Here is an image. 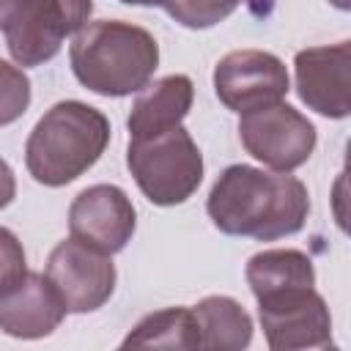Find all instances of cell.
I'll list each match as a JSON object with an SVG mask.
<instances>
[{
	"label": "cell",
	"instance_id": "obj_3",
	"mask_svg": "<svg viewBox=\"0 0 351 351\" xmlns=\"http://www.w3.org/2000/svg\"><path fill=\"white\" fill-rule=\"evenodd\" d=\"M110 145V121L101 110L66 99L52 104L25 143L27 173L44 186H66L88 173Z\"/></svg>",
	"mask_w": 351,
	"mask_h": 351
},
{
	"label": "cell",
	"instance_id": "obj_22",
	"mask_svg": "<svg viewBox=\"0 0 351 351\" xmlns=\"http://www.w3.org/2000/svg\"><path fill=\"white\" fill-rule=\"evenodd\" d=\"M121 3H126V5H162L165 0H121Z\"/></svg>",
	"mask_w": 351,
	"mask_h": 351
},
{
	"label": "cell",
	"instance_id": "obj_9",
	"mask_svg": "<svg viewBox=\"0 0 351 351\" xmlns=\"http://www.w3.org/2000/svg\"><path fill=\"white\" fill-rule=\"evenodd\" d=\"M291 90L285 63L266 49H236L214 66V93L233 112L282 101Z\"/></svg>",
	"mask_w": 351,
	"mask_h": 351
},
{
	"label": "cell",
	"instance_id": "obj_2",
	"mask_svg": "<svg viewBox=\"0 0 351 351\" xmlns=\"http://www.w3.org/2000/svg\"><path fill=\"white\" fill-rule=\"evenodd\" d=\"M69 60L80 85L99 96L121 99L140 93L151 82L159 66V44L140 25L88 19L74 33Z\"/></svg>",
	"mask_w": 351,
	"mask_h": 351
},
{
	"label": "cell",
	"instance_id": "obj_5",
	"mask_svg": "<svg viewBox=\"0 0 351 351\" xmlns=\"http://www.w3.org/2000/svg\"><path fill=\"white\" fill-rule=\"evenodd\" d=\"M239 140L252 159L263 162L274 173H293L313 156L318 134L307 115L285 101H274L241 112Z\"/></svg>",
	"mask_w": 351,
	"mask_h": 351
},
{
	"label": "cell",
	"instance_id": "obj_8",
	"mask_svg": "<svg viewBox=\"0 0 351 351\" xmlns=\"http://www.w3.org/2000/svg\"><path fill=\"white\" fill-rule=\"evenodd\" d=\"M44 277L58 291L66 313L82 315L110 302L118 274L107 252H99L77 239H63L49 252Z\"/></svg>",
	"mask_w": 351,
	"mask_h": 351
},
{
	"label": "cell",
	"instance_id": "obj_6",
	"mask_svg": "<svg viewBox=\"0 0 351 351\" xmlns=\"http://www.w3.org/2000/svg\"><path fill=\"white\" fill-rule=\"evenodd\" d=\"M258 318L271 351L332 348V315L315 285H291L258 296Z\"/></svg>",
	"mask_w": 351,
	"mask_h": 351
},
{
	"label": "cell",
	"instance_id": "obj_18",
	"mask_svg": "<svg viewBox=\"0 0 351 351\" xmlns=\"http://www.w3.org/2000/svg\"><path fill=\"white\" fill-rule=\"evenodd\" d=\"M30 107V80L22 66L0 60V126L19 121Z\"/></svg>",
	"mask_w": 351,
	"mask_h": 351
},
{
	"label": "cell",
	"instance_id": "obj_10",
	"mask_svg": "<svg viewBox=\"0 0 351 351\" xmlns=\"http://www.w3.org/2000/svg\"><path fill=\"white\" fill-rule=\"evenodd\" d=\"M137 228V214L126 192L115 184H93L82 189L69 206L71 239L115 255L121 252Z\"/></svg>",
	"mask_w": 351,
	"mask_h": 351
},
{
	"label": "cell",
	"instance_id": "obj_15",
	"mask_svg": "<svg viewBox=\"0 0 351 351\" xmlns=\"http://www.w3.org/2000/svg\"><path fill=\"white\" fill-rule=\"evenodd\" d=\"M244 277L255 299L291 285H315V269L310 255L291 247L255 252L244 266Z\"/></svg>",
	"mask_w": 351,
	"mask_h": 351
},
{
	"label": "cell",
	"instance_id": "obj_13",
	"mask_svg": "<svg viewBox=\"0 0 351 351\" xmlns=\"http://www.w3.org/2000/svg\"><path fill=\"white\" fill-rule=\"evenodd\" d=\"M195 101V85L186 74H167L148 82L126 118L129 137H151L178 126Z\"/></svg>",
	"mask_w": 351,
	"mask_h": 351
},
{
	"label": "cell",
	"instance_id": "obj_17",
	"mask_svg": "<svg viewBox=\"0 0 351 351\" xmlns=\"http://www.w3.org/2000/svg\"><path fill=\"white\" fill-rule=\"evenodd\" d=\"M244 0H165V11L170 19L189 30H206L228 19Z\"/></svg>",
	"mask_w": 351,
	"mask_h": 351
},
{
	"label": "cell",
	"instance_id": "obj_11",
	"mask_svg": "<svg viewBox=\"0 0 351 351\" xmlns=\"http://www.w3.org/2000/svg\"><path fill=\"white\" fill-rule=\"evenodd\" d=\"M299 99L324 118L351 112V41L299 49L293 58Z\"/></svg>",
	"mask_w": 351,
	"mask_h": 351
},
{
	"label": "cell",
	"instance_id": "obj_12",
	"mask_svg": "<svg viewBox=\"0 0 351 351\" xmlns=\"http://www.w3.org/2000/svg\"><path fill=\"white\" fill-rule=\"evenodd\" d=\"M66 318L58 291L44 274L25 271L14 285L0 291V329L19 340L52 335Z\"/></svg>",
	"mask_w": 351,
	"mask_h": 351
},
{
	"label": "cell",
	"instance_id": "obj_4",
	"mask_svg": "<svg viewBox=\"0 0 351 351\" xmlns=\"http://www.w3.org/2000/svg\"><path fill=\"white\" fill-rule=\"evenodd\" d=\"M126 167L154 206H178L203 181V154L181 123L151 137H129Z\"/></svg>",
	"mask_w": 351,
	"mask_h": 351
},
{
	"label": "cell",
	"instance_id": "obj_20",
	"mask_svg": "<svg viewBox=\"0 0 351 351\" xmlns=\"http://www.w3.org/2000/svg\"><path fill=\"white\" fill-rule=\"evenodd\" d=\"M14 197H16V178H14L11 165L0 156V208L11 206Z\"/></svg>",
	"mask_w": 351,
	"mask_h": 351
},
{
	"label": "cell",
	"instance_id": "obj_7",
	"mask_svg": "<svg viewBox=\"0 0 351 351\" xmlns=\"http://www.w3.org/2000/svg\"><path fill=\"white\" fill-rule=\"evenodd\" d=\"M93 11V0H22L8 22L5 47L16 66H41L52 60L66 36H74Z\"/></svg>",
	"mask_w": 351,
	"mask_h": 351
},
{
	"label": "cell",
	"instance_id": "obj_19",
	"mask_svg": "<svg viewBox=\"0 0 351 351\" xmlns=\"http://www.w3.org/2000/svg\"><path fill=\"white\" fill-rule=\"evenodd\" d=\"M25 271H27V261H25L22 241L16 239L14 230L0 225V291L14 285Z\"/></svg>",
	"mask_w": 351,
	"mask_h": 351
},
{
	"label": "cell",
	"instance_id": "obj_14",
	"mask_svg": "<svg viewBox=\"0 0 351 351\" xmlns=\"http://www.w3.org/2000/svg\"><path fill=\"white\" fill-rule=\"evenodd\" d=\"M192 315L197 321L200 348L241 351L252 340V318L230 296H206L192 307Z\"/></svg>",
	"mask_w": 351,
	"mask_h": 351
},
{
	"label": "cell",
	"instance_id": "obj_21",
	"mask_svg": "<svg viewBox=\"0 0 351 351\" xmlns=\"http://www.w3.org/2000/svg\"><path fill=\"white\" fill-rule=\"evenodd\" d=\"M19 5H22V0H0V30L8 27V22L19 11Z\"/></svg>",
	"mask_w": 351,
	"mask_h": 351
},
{
	"label": "cell",
	"instance_id": "obj_1",
	"mask_svg": "<svg viewBox=\"0 0 351 351\" xmlns=\"http://www.w3.org/2000/svg\"><path fill=\"white\" fill-rule=\"evenodd\" d=\"M206 211L225 236L277 241L304 228L310 214L307 186L291 173H266L252 165L225 167L206 200Z\"/></svg>",
	"mask_w": 351,
	"mask_h": 351
},
{
	"label": "cell",
	"instance_id": "obj_23",
	"mask_svg": "<svg viewBox=\"0 0 351 351\" xmlns=\"http://www.w3.org/2000/svg\"><path fill=\"white\" fill-rule=\"evenodd\" d=\"M335 8H340V11H348L351 8V0H329Z\"/></svg>",
	"mask_w": 351,
	"mask_h": 351
},
{
	"label": "cell",
	"instance_id": "obj_16",
	"mask_svg": "<svg viewBox=\"0 0 351 351\" xmlns=\"http://www.w3.org/2000/svg\"><path fill=\"white\" fill-rule=\"evenodd\" d=\"M123 348H200L192 307H165L143 315L123 337Z\"/></svg>",
	"mask_w": 351,
	"mask_h": 351
}]
</instances>
